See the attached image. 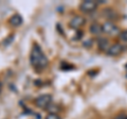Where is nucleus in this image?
Masks as SVG:
<instances>
[{
    "label": "nucleus",
    "instance_id": "nucleus-1",
    "mask_svg": "<svg viewBox=\"0 0 127 119\" xmlns=\"http://www.w3.org/2000/svg\"><path fill=\"white\" fill-rule=\"evenodd\" d=\"M30 63L36 69L45 68V67H47L48 63H49L48 62V58L45 55L41 48L37 44H34L33 47H32L31 54H30Z\"/></svg>",
    "mask_w": 127,
    "mask_h": 119
},
{
    "label": "nucleus",
    "instance_id": "nucleus-2",
    "mask_svg": "<svg viewBox=\"0 0 127 119\" xmlns=\"http://www.w3.org/2000/svg\"><path fill=\"white\" fill-rule=\"evenodd\" d=\"M35 105L39 109H42V110H47L48 106H49L51 103H52V96L50 94H43L40 95L39 97H37L35 99Z\"/></svg>",
    "mask_w": 127,
    "mask_h": 119
},
{
    "label": "nucleus",
    "instance_id": "nucleus-3",
    "mask_svg": "<svg viewBox=\"0 0 127 119\" xmlns=\"http://www.w3.org/2000/svg\"><path fill=\"white\" fill-rule=\"evenodd\" d=\"M97 2L93 1V0H85V1H83L81 4H79V10H81L83 13H92L96 10L97 7Z\"/></svg>",
    "mask_w": 127,
    "mask_h": 119
},
{
    "label": "nucleus",
    "instance_id": "nucleus-4",
    "mask_svg": "<svg viewBox=\"0 0 127 119\" xmlns=\"http://www.w3.org/2000/svg\"><path fill=\"white\" fill-rule=\"evenodd\" d=\"M102 28H103V33H105V34L113 35V34H118L119 33L118 27L111 21H105L102 25Z\"/></svg>",
    "mask_w": 127,
    "mask_h": 119
},
{
    "label": "nucleus",
    "instance_id": "nucleus-5",
    "mask_svg": "<svg viewBox=\"0 0 127 119\" xmlns=\"http://www.w3.org/2000/svg\"><path fill=\"white\" fill-rule=\"evenodd\" d=\"M86 23V19L83 17V16H74L72 19L70 20L69 22V26L72 28V29H75V30H77V29H81V28L84 26Z\"/></svg>",
    "mask_w": 127,
    "mask_h": 119
},
{
    "label": "nucleus",
    "instance_id": "nucleus-6",
    "mask_svg": "<svg viewBox=\"0 0 127 119\" xmlns=\"http://www.w3.org/2000/svg\"><path fill=\"white\" fill-rule=\"evenodd\" d=\"M123 52V46L121 44H113V45H111L109 47L108 51H107V54L110 55V57H117V55L121 54Z\"/></svg>",
    "mask_w": 127,
    "mask_h": 119
},
{
    "label": "nucleus",
    "instance_id": "nucleus-7",
    "mask_svg": "<svg viewBox=\"0 0 127 119\" xmlns=\"http://www.w3.org/2000/svg\"><path fill=\"white\" fill-rule=\"evenodd\" d=\"M97 47H98V49H100V50L107 52L108 49H109V47H110L109 41L106 37H100L97 39Z\"/></svg>",
    "mask_w": 127,
    "mask_h": 119
},
{
    "label": "nucleus",
    "instance_id": "nucleus-8",
    "mask_svg": "<svg viewBox=\"0 0 127 119\" xmlns=\"http://www.w3.org/2000/svg\"><path fill=\"white\" fill-rule=\"evenodd\" d=\"M90 32L93 35H101L103 33V28L100 23L97 22H93L92 25L90 26Z\"/></svg>",
    "mask_w": 127,
    "mask_h": 119
},
{
    "label": "nucleus",
    "instance_id": "nucleus-9",
    "mask_svg": "<svg viewBox=\"0 0 127 119\" xmlns=\"http://www.w3.org/2000/svg\"><path fill=\"white\" fill-rule=\"evenodd\" d=\"M22 21H23V19L19 14H15L10 18V23L13 27H19L22 23Z\"/></svg>",
    "mask_w": 127,
    "mask_h": 119
},
{
    "label": "nucleus",
    "instance_id": "nucleus-10",
    "mask_svg": "<svg viewBox=\"0 0 127 119\" xmlns=\"http://www.w3.org/2000/svg\"><path fill=\"white\" fill-rule=\"evenodd\" d=\"M48 111H49V114H56L57 112H58V110H59V108H58V106L57 105H55L54 106V104H53V103H51V104L49 105V106H48V109H47Z\"/></svg>",
    "mask_w": 127,
    "mask_h": 119
},
{
    "label": "nucleus",
    "instance_id": "nucleus-11",
    "mask_svg": "<svg viewBox=\"0 0 127 119\" xmlns=\"http://www.w3.org/2000/svg\"><path fill=\"white\" fill-rule=\"evenodd\" d=\"M104 14H105L108 18H110V19H112V17L116 16V13H114V12L111 10V9H107V10H105V11H104Z\"/></svg>",
    "mask_w": 127,
    "mask_h": 119
},
{
    "label": "nucleus",
    "instance_id": "nucleus-12",
    "mask_svg": "<svg viewBox=\"0 0 127 119\" xmlns=\"http://www.w3.org/2000/svg\"><path fill=\"white\" fill-rule=\"evenodd\" d=\"M120 38H121V41L127 43V30H124V31H122V32H120Z\"/></svg>",
    "mask_w": 127,
    "mask_h": 119
},
{
    "label": "nucleus",
    "instance_id": "nucleus-13",
    "mask_svg": "<svg viewBox=\"0 0 127 119\" xmlns=\"http://www.w3.org/2000/svg\"><path fill=\"white\" fill-rule=\"evenodd\" d=\"M45 119H62L57 114H48Z\"/></svg>",
    "mask_w": 127,
    "mask_h": 119
},
{
    "label": "nucleus",
    "instance_id": "nucleus-14",
    "mask_svg": "<svg viewBox=\"0 0 127 119\" xmlns=\"http://www.w3.org/2000/svg\"><path fill=\"white\" fill-rule=\"evenodd\" d=\"M113 119H127V115L126 114H119Z\"/></svg>",
    "mask_w": 127,
    "mask_h": 119
},
{
    "label": "nucleus",
    "instance_id": "nucleus-15",
    "mask_svg": "<svg viewBox=\"0 0 127 119\" xmlns=\"http://www.w3.org/2000/svg\"><path fill=\"white\" fill-rule=\"evenodd\" d=\"M84 46L85 47H91L92 46V39H88V41H86L84 43Z\"/></svg>",
    "mask_w": 127,
    "mask_h": 119
},
{
    "label": "nucleus",
    "instance_id": "nucleus-16",
    "mask_svg": "<svg viewBox=\"0 0 127 119\" xmlns=\"http://www.w3.org/2000/svg\"><path fill=\"white\" fill-rule=\"evenodd\" d=\"M1 89H2V83L0 82V93H1Z\"/></svg>",
    "mask_w": 127,
    "mask_h": 119
}]
</instances>
